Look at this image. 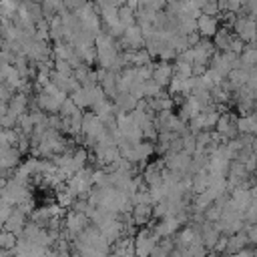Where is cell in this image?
Masks as SVG:
<instances>
[{"mask_svg":"<svg viewBox=\"0 0 257 257\" xmlns=\"http://www.w3.org/2000/svg\"><path fill=\"white\" fill-rule=\"evenodd\" d=\"M173 76H175V68L169 62L161 60V62L155 64V70H153V80L155 82H159L161 86H169L171 80H173Z\"/></svg>","mask_w":257,"mask_h":257,"instance_id":"3957f363","label":"cell"},{"mask_svg":"<svg viewBox=\"0 0 257 257\" xmlns=\"http://www.w3.org/2000/svg\"><path fill=\"white\" fill-rule=\"evenodd\" d=\"M243 14L255 18V16H257V0H249V2L243 6Z\"/></svg>","mask_w":257,"mask_h":257,"instance_id":"8fae6325","label":"cell"},{"mask_svg":"<svg viewBox=\"0 0 257 257\" xmlns=\"http://www.w3.org/2000/svg\"><path fill=\"white\" fill-rule=\"evenodd\" d=\"M197 32L203 38H215V34L219 32V16L201 14L197 18Z\"/></svg>","mask_w":257,"mask_h":257,"instance_id":"7a4b0ae2","label":"cell"},{"mask_svg":"<svg viewBox=\"0 0 257 257\" xmlns=\"http://www.w3.org/2000/svg\"><path fill=\"white\" fill-rule=\"evenodd\" d=\"M237 128L241 135H253L257 137V114H243L239 120H237Z\"/></svg>","mask_w":257,"mask_h":257,"instance_id":"5b68a950","label":"cell"},{"mask_svg":"<svg viewBox=\"0 0 257 257\" xmlns=\"http://www.w3.org/2000/svg\"><path fill=\"white\" fill-rule=\"evenodd\" d=\"M70 98L74 100V104L82 110V108H86V106H90V98H88V90L84 88V86H78L72 94H70Z\"/></svg>","mask_w":257,"mask_h":257,"instance_id":"ba28073f","label":"cell"},{"mask_svg":"<svg viewBox=\"0 0 257 257\" xmlns=\"http://www.w3.org/2000/svg\"><path fill=\"white\" fill-rule=\"evenodd\" d=\"M118 20L124 28H131V26H137V10H133L131 6H120L118 8Z\"/></svg>","mask_w":257,"mask_h":257,"instance_id":"52a82bcc","label":"cell"},{"mask_svg":"<svg viewBox=\"0 0 257 257\" xmlns=\"http://www.w3.org/2000/svg\"><path fill=\"white\" fill-rule=\"evenodd\" d=\"M253 20H255V26H257V16H255V18H253Z\"/></svg>","mask_w":257,"mask_h":257,"instance_id":"4fadbf2b","label":"cell"},{"mask_svg":"<svg viewBox=\"0 0 257 257\" xmlns=\"http://www.w3.org/2000/svg\"><path fill=\"white\" fill-rule=\"evenodd\" d=\"M233 40H235V36H233L229 30L219 28V32H217L215 38H213V44H215V48H217L219 52H231Z\"/></svg>","mask_w":257,"mask_h":257,"instance_id":"277c9868","label":"cell"},{"mask_svg":"<svg viewBox=\"0 0 257 257\" xmlns=\"http://www.w3.org/2000/svg\"><path fill=\"white\" fill-rule=\"evenodd\" d=\"M20 161V153L16 147H10V149H2V169H4V175L8 173V169H16Z\"/></svg>","mask_w":257,"mask_h":257,"instance_id":"8992f818","label":"cell"},{"mask_svg":"<svg viewBox=\"0 0 257 257\" xmlns=\"http://www.w3.org/2000/svg\"><path fill=\"white\" fill-rule=\"evenodd\" d=\"M203 14H209V16H219L221 14V8H219V2L217 0H209L203 8Z\"/></svg>","mask_w":257,"mask_h":257,"instance_id":"30bf717a","label":"cell"},{"mask_svg":"<svg viewBox=\"0 0 257 257\" xmlns=\"http://www.w3.org/2000/svg\"><path fill=\"white\" fill-rule=\"evenodd\" d=\"M147 6H151L155 12H163V10H167L169 0H149V4H147Z\"/></svg>","mask_w":257,"mask_h":257,"instance_id":"7c38bea8","label":"cell"},{"mask_svg":"<svg viewBox=\"0 0 257 257\" xmlns=\"http://www.w3.org/2000/svg\"><path fill=\"white\" fill-rule=\"evenodd\" d=\"M235 32H237V38H241L245 44H251L255 38H257V26H255V20L251 16H245V14H239L235 24H233Z\"/></svg>","mask_w":257,"mask_h":257,"instance_id":"6da1fadb","label":"cell"},{"mask_svg":"<svg viewBox=\"0 0 257 257\" xmlns=\"http://www.w3.org/2000/svg\"><path fill=\"white\" fill-rule=\"evenodd\" d=\"M173 68H175V74L181 76V78H191L193 76V64H187V62L177 60V64Z\"/></svg>","mask_w":257,"mask_h":257,"instance_id":"9c48e42d","label":"cell"}]
</instances>
